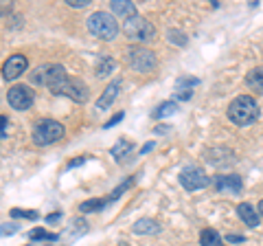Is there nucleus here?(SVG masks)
<instances>
[{
  "instance_id": "obj_1",
  "label": "nucleus",
  "mask_w": 263,
  "mask_h": 246,
  "mask_svg": "<svg viewBox=\"0 0 263 246\" xmlns=\"http://www.w3.org/2000/svg\"><path fill=\"white\" fill-rule=\"evenodd\" d=\"M31 79L35 84H42L51 90L53 95H66L77 103H86L88 101V86L79 79L68 77L64 66L60 64H48V66H40L35 73L31 75Z\"/></svg>"
},
{
  "instance_id": "obj_2",
  "label": "nucleus",
  "mask_w": 263,
  "mask_h": 246,
  "mask_svg": "<svg viewBox=\"0 0 263 246\" xmlns=\"http://www.w3.org/2000/svg\"><path fill=\"white\" fill-rule=\"evenodd\" d=\"M228 119L235 123V126H250V123H254L259 119V106L257 101L252 99V97L248 95H239L235 97L233 101H230L228 106Z\"/></svg>"
},
{
  "instance_id": "obj_3",
  "label": "nucleus",
  "mask_w": 263,
  "mask_h": 246,
  "mask_svg": "<svg viewBox=\"0 0 263 246\" xmlns=\"http://www.w3.org/2000/svg\"><path fill=\"white\" fill-rule=\"evenodd\" d=\"M88 29L90 33L101 38V40H114L119 33V24L114 20V15L108 11H97L88 18Z\"/></svg>"
},
{
  "instance_id": "obj_4",
  "label": "nucleus",
  "mask_w": 263,
  "mask_h": 246,
  "mask_svg": "<svg viewBox=\"0 0 263 246\" xmlns=\"http://www.w3.org/2000/svg\"><path fill=\"white\" fill-rule=\"evenodd\" d=\"M123 31L129 40H136V42H152L156 40V29L149 20H145L143 15H132L123 24Z\"/></svg>"
},
{
  "instance_id": "obj_5",
  "label": "nucleus",
  "mask_w": 263,
  "mask_h": 246,
  "mask_svg": "<svg viewBox=\"0 0 263 246\" xmlns=\"http://www.w3.org/2000/svg\"><path fill=\"white\" fill-rule=\"evenodd\" d=\"M62 136H64V126L55 119H42L33 128V143L37 145H51L55 141H60Z\"/></svg>"
},
{
  "instance_id": "obj_6",
  "label": "nucleus",
  "mask_w": 263,
  "mask_h": 246,
  "mask_svg": "<svg viewBox=\"0 0 263 246\" xmlns=\"http://www.w3.org/2000/svg\"><path fill=\"white\" fill-rule=\"evenodd\" d=\"M129 66L138 73H152L156 66H158V60H156L154 51L138 46V48H132L129 51Z\"/></svg>"
},
{
  "instance_id": "obj_7",
  "label": "nucleus",
  "mask_w": 263,
  "mask_h": 246,
  "mask_svg": "<svg viewBox=\"0 0 263 246\" xmlns=\"http://www.w3.org/2000/svg\"><path fill=\"white\" fill-rule=\"evenodd\" d=\"M211 183L209 176L204 174V169L195 167V165H189L180 171V185L184 187L186 191H197V189H204Z\"/></svg>"
},
{
  "instance_id": "obj_8",
  "label": "nucleus",
  "mask_w": 263,
  "mask_h": 246,
  "mask_svg": "<svg viewBox=\"0 0 263 246\" xmlns=\"http://www.w3.org/2000/svg\"><path fill=\"white\" fill-rule=\"evenodd\" d=\"M7 101H9L13 110H29L33 101H35V95H33L29 86H13L7 93Z\"/></svg>"
},
{
  "instance_id": "obj_9",
  "label": "nucleus",
  "mask_w": 263,
  "mask_h": 246,
  "mask_svg": "<svg viewBox=\"0 0 263 246\" xmlns=\"http://www.w3.org/2000/svg\"><path fill=\"white\" fill-rule=\"evenodd\" d=\"M27 66H29L27 57L20 55V53H15V55H11L9 60L3 64V77H5V79H15V77H20L22 73L27 71Z\"/></svg>"
},
{
  "instance_id": "obj_10",
  "label": "nucleus",
  "mask_w": 263,
  "mask_h": 246,
  "mask_svg": "<svg viewBox=\"0 0 263 246\" xmlns=\"http://www.w3.org/2000/svg\"><path fill=\"white\" fill-rule=\"evenodd\" d=\"M217 191H228V194H239L243 189V183L237 174H228V176H217L213 180Z\"/></svg>"
},
{
  "instance_id": "obj_11",
  "label": "nucleus",
  "mask_w": 263,
  "mask_h": 246,
  "mask_svg": "<svg viewBox=\"0 0 263 246\" xmlns=\"http://www.w3.org/2000/svg\"><path fill=\"white\" fill-rule=\"evenodd\" d=\"M119 90H121V79H114L112 84H108V88L103 90V95L99 97L97 108H99V110H108L110 106L114 103V99L119 97Z\"/></svg>"
},
{
  "instance_id": "obj_12",
  "label": "nucleus",
  "mask_w": 263,
  "mask_h": 246,
  "mask_svg": "<svg viewBox=\"0 0 263 246\" xmlns=\"http://www.w3.org/2000/svg\"><path fill=\"white\" fill-rule=\"evenodd\" d=\"M237 216L243 220L246 226H250V229L259 226V220H261L259 211H254V207H252V204H248V202H241L239 207H237Z\"/></svg>"
},
{
  "instance_id": "obj_13",
  "label": "nucleus",
  "mask_w": 263,
  "mask_h": 246,
  "mask_svg": "<svg viewBox=\"0 0 263 246\" xmlns=\"http://www.w3.org/2000/svg\"><path fill=\"white\" fill-rule=\"evenodd\" d=\"M132 231L136 235H156V233H160V224L156 222V220L143 218V220H138V222L132 224Z\"/></svg>"
},
{
  "instance_id": "obj_14",
  "label": "nucleus",
  "mask_w": 263,
  "mask_h": 246,
  "mask_svg": "<svg viewBox=\"0 0 263 246\" xmlns=\"http://www.w3.org/2000/svg\"><path fill=\"white\" fill-rule=\"evenodd\" d=\"M110 9L114 15H121V18H132V15H136V7H134V3H129V0H112Z\"/></svg>"
},
{
  "instance_id": "obj_15",
  "label": "nucleus",
  "mask_w": 263,
  "mask_h": 246,
  "mask_svg": "<svg viewBox=\"0 0 263 246\" xmlns=\"http://www.w3.org/2000/svg\"><path fill=\"white\" fill-rule=\"evenodd\" d=\"M246 84H248V88L257 90L259 95H263V66L250 68L248 73H246Z\"/></svg>"
},
{
  "instance_id": "obj_16",
  "label": "nucleus",
  "mask_w": 263,
  "mask_h": 246,
  "mask_svg": "<svg viewBox=\"0 0 263 246\" xmlns=\"http://www.w3.org/2000/svg\"><path fill=\"white\" fill-rule=\"evenodd\" d=\"M110 202H114L110 196L108 198H95V200H86V202H81L79 204V211L81 213H92V211H101V209H105Z\"/></svg>"
},
{
  "instance_id": "obj_17",
  "label": "nucleus",
  "mask_w": 263,
  "mask_h": 246,
  "mask_svg": "<svg viewBox=\"0 0 263 246\" xmlns=\"http://www.w3.org/2000/svg\"><path fill=\"white\" fill-rule=\"evenodd\" d=\"M132 147H134V145H132V143L127 141V138H121V141H119V143H117V145H114L112 150H110V154L114 156V161L123 163V159H125L127 154L132 152Z\"/></svg>"
},
{
  "instance_id": "obj_18",
  "label": "nucleus",
  "mask_w": 263,
  "mask_h": 246,
  "mask_svg": "<svg viewBox=\"0 0 263 246\" xmlns=\"http://www.w3.org/2000/svg\"><path fill=\"white\" fill-rule=\"evenodd\" d=\"M176 112H178V103L176 101H162L158 108L152 112V117L154 119H164V117H171V114H176Z\"/></svg>"
},
{
  "instance_id": "obj_19",
  "label": "nucleus",
  "mask_w": 263,
  "mask_h": 246,
  "mask_svg": "<svg viewBox=\"0 0 263 246\" xmlns=\"http://www.w3.org/2000/svg\"><path fill=\"white\" fill-rule=\"evenodd\" d=\"M200 244L202 246H224L219 233L213 231V229H204V231L200 233Z\"/></svg>"
},
{
  "instance_id": "obj_20",
  "label": "nucleus",
  "mask_w": 263,
  "mask_h": 246,
  "mask_svg": "<svg viewBox=\"0 0 263 246\" xmlns=\"http://www.w3.org/2000/svg\"><path fill=\"white\" fill-rule=\"evenodd\" d=\"M112 68H114V62L110 60V57H101L99 60V66H97V73H99V77H103V75H110L112 73Z\"/></svg>"
},
{
  "instance_id": "obj_21",
  "label": "nucleus",
  "mask_w": 263,
  "mask_h": 246,
  "mask_svg": "<svg viewBox=\"0 0 263 246\" xmlns=\"http://www.w3.org/2000/svg\"><path fill=\"white\" fill-rule=\"evenodd\" d=\"M29 237L33 242L35 240H48V242H55L57 240V235L55 233H48V231H44V229H33V231L29 233Z\"/></svg>"
},
{
  "instance_id": "obj_22",
  "label": "nucleus",
  "mask_w": 263,
  "mask_h": 246,
  "mask_svg": "<svg viewBox=\"0 0 263 246\" xmlns=\"http://www.w3.org/2000/svg\"><path fill=\"white\" fill-rule=\"evenodd\" d=\"M13 218H27V220H37L40 213L35 209H11Z\"/></svg>"
},
{
  "instance_id": "obj_23",
  "label": "nucleus",
  "mask_w": 263,
  "mask_h": 246,
  "mask_svg": "<svg viewBox=\"0 0 263 246\" xmlns=\"http://www.w3.org/2000/svg\"><path fill=\"white\" fill-rule=\"evenodd\" d=\"M132 185H134V176H129V178L125 180V183H121V185L117 187V189H114V191L110 194V198H112V200H117V198H119V196H121L123 191H127V189H129V187H132Z\"/></svg>"
},
{
  "instance_id": "obj_24",
  "label": "nucleus",
  "mask_w": 263,
  "mask_h": 246,
  "mask_svg": "<svg viewBox=\"0 0 263 246\" xmlns=\"http://www.w3.org/2000/svg\"><path fill=\"white\" fill-rule=\"evenodd\" d=\"M20 231V226L15 224V222H11V224H0V237H11V235H15Z\"/></svg>"
},
{
  "instance_id": "obj_25",
  "label": "nucleus",
  "mask_w": 263,
  "mask_h": 246,
  "mask_svg": "<svg viewBox=\"0 0 263 246\" xmlns=\"http://www.w3.org/2000/svg\"><path fill=\"white\" fill-rule=\"evenodd\" d=\"M169 40H171V42H174V44H180V46H184L186 44V36L184 33H180V31H169Z\"/></svg>"
},
{
  "instance_id": "obj_26",
  "label": "nucleus",
  "mask_w": 263,
  "mask_h": 246,
  "mask_svg": "<svg viewBox=\"0 0 263 246\" xmlns=\"http://www.w3.org/2000/svg\"><path fill=\"white\" fill-rule=\"evenodd\" d=\"M7 130H9V119L5 114H0V141L7 136Z\"/></svg>"
},
{
  "instance_id": "obj_27",
  "label": "nucleus",
  "mask_w": 263,
  "mask_h": 246,
  "mask_svg": "<svg viewBox=\"0 0 263 246\" xmlns=\"http://www.w3.org/2000/svg\"><path fill=\"white\" fill-rule=\"evenodd\" d=\"M182 84L184 86H197V84H200V79H197V77H180L178 79V88L182 86Z\"/></svg>"
},
{
  "instance_id": "obj_28",
  "label": "nucleus",
  "mask_w": 263,
  "mask_h": 246,
  "mask_svg": "<svg viewBox=\"0 0 263 246\" xmlns=\"http://www.w3.org/2000/svg\"><path fill=\"white\" fill-rule=\"evenodd\" d=\"M90 0H66V5L68 7H86Z\"/></svg>"
},
{
  "instance_id": "obj_29",
  "label": "nucleus",
  "mask_w": 263,
  "mask_h": 246,
  "mask_svg": "<svg viewBox=\"0 0 263 246\" xmlns=\"http://www.w3.org/2000/svg\"><path fill=\"white\" fill-rule=\"evenodd\" d=\"M121 119H123V112H119V114H114V117H112V119H110L108 123H105V126H103V128H112V126H114V123H119Z\"/></svg>"
},
{
  "instance_id": "obj_30",
  "label": "nucleus",
  "mask_w": 263,
  "mask_h": 246,
  "mask_svg": "<svg viewBox=\"0 0 263 246\" xmlns=\"http://www.w3.org/2000/svg\"><path fill=\"white\" fill-rule=\"evenodd\" d=\"M60 218H62V213H60V211H55L53 216H48V218H46V222H48V224H55Z\"/></svg>"
},
{
  "instance_id": "obj_31",
  "label": "nucleus",
  "mask_w": 263,
  "mask_h": 246,
  "mask_svg": "<svg viewBox=\"0 0 263 246\" xmlns=\"http://www.w3.org/2000/svg\"><path fill=\"white\" fill-rule=\"evenodd\" d=\"M228 242H243L241 235H228Z\"/></svg>"
},
{
  "instance_id": "obj_32",
  "label": "nucleus",
  "mask_w": 263,
  "mask_h": 246,
  "mask_svg": "<svg viewBox=\"0 0 263 246\" xmlns=\"http://www.w3.org/2000/svg\"><path fill=\"white\" fill-rule=\"evenodd\" d=\"M81 163H84V159H72V163L68 167H75V165H81Z\"/></svg>"
},
{
  "instance_id": "obj_33",
  "label": "nucleus",
  "mask_w": 263,
  "mask_h": 246,
  "mask_svg": "<svg viewBox=\"0 0 263 246\" xmlns=\"http://www.w3.org/2000/svg\"><path fill=\"white\" fill-rule=\"evenodd\" d=\"M149 150H154V143H149V145H145V147H143V150H141V152L145 154V152H149Z\"/></svg>"
},
{
  "instance_id": "obj_34",
  "label": "nucleus",
  "mask_w": 263,
  "mask_h": 246,
  "mask_svg": "<svg viewBox=\"0 0 263 246\" xmlns=\"http://www.w3.org/2000/svg\"><path fill=\"white\" fill-rule=\"evenodd\" d=\"M257 211H259V216H261V218H263V200H261V202H259V209H257Z\"/></svg>"
}]
</instances>
